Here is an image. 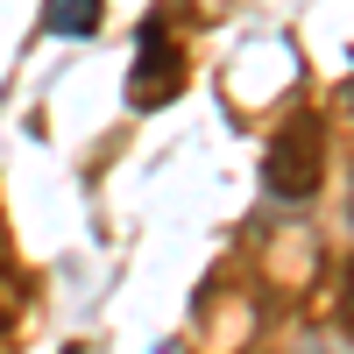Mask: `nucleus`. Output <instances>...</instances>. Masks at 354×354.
Segmentation results:
<instances>
[{"label":"nucleus","mask_w":354,"mask_h":354,"mask_svg":"<svg viewBox=\"0 0 354 354\" xmlns=\"http://www.w3.org/2000/svg\"><path fill=\"white\" fill-rule=\"evenodd\" d=\"M43 28H50V36H93V28H100V0H50Z\"/></svg>","instance_id":"7ed1b4c3"},{"label":"nucleus","mask_w":354,"mask_h":354,"mask_svg":"<svg viewBox=\"0 0 354 354\" xmlns=\"http://www.w3.org/2000/svg\"><path fill=\"white\" fill-rule=\"evenodd\" d=\"M319 177H326V128L298 113V121H283L277 149H270V192L277 198H312Z\"/></svg>","instance_id":"f257e3e1"},{"label":"nucleus","mask_w":354,"mask_h":354,"mask_svg":"<svg viewBox=\"0 0 354 354\" xmlns=\"http://www.w3.org/2000/svg\"><path fill=\"white\" fill-rule=\"evenodd\" d=\"M347 227H354V192H347Z\"/></svg>","instance_id":"39448f33"},{"label":"nucleus","mask_w":354,"mask_h":354,"mask_svg":"<svg viewBox=\"0 0 354 354\" xmlns=\"http://www.w3.org/2000/svg\"><path fill=\"white\" fill-rule=\"evenodd\" d=\"M340 319H347V333H354V277H347V290H340Z\"/></svg>","instance_id":"20e7f679"},{"label":"nucleus","mask_w":354,"mask_h":354,"mask_svg":"<svg viewBox=\"0 0 354 354\" xmlns=\"http://www.w3.org/2000/svg\"><path fill=\"white\" fill-rule=\"evenodd\" d=\"M177 85H185V64H177V50H163V28H149L142 36V64L128 78V100L135 106H163Z\"/></svg>","instance_id":"f03ea898"}]
</instances>
